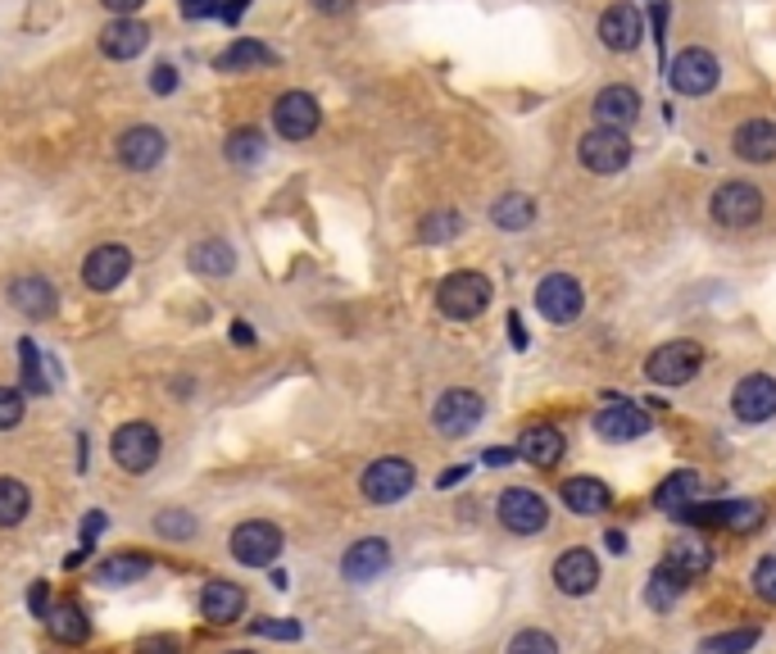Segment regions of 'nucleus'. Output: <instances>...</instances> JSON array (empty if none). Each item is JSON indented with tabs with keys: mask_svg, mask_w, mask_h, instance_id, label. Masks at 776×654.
<instances>
[{
	"mask_svg": "<svg viewBox=\"0 0 776 654\" xmlns=\"http://www.w3.org/2000/svg\"><path fill=\"white\" fill-rule=\"evenodd\" d=\"M191 268L204 273V278H227V273L237 268V255H231L227 241H200L191 250Z\"/></svg>",
	"mask_w": 776,
	"mask_h": 654,
	"instance_id": "72a5a7b5",
	"label": "nucleus"
},
{
	"mask_svg": "<svg viewBox=\"0 0 776 654\" xmlns=\"http://www.w3.org/2000/svg\"><path fill=\"white\" fill-rule=\"evenodd\" d=\"M146 46H150V28L137 18H114L110 28L100 33V50H105L110 60H137Z\"/></svg>",
	"mask_w": 776,
	"mask_h": 654,
	"instance_id": "393cba45",
	"label": "nucleus"
},
{
	"mask_svg": "<svg viewBox=\"0 0 776 654\" xmlns=\"http://www.w3.org/2000/svg\"><path fill=\"white\" fill-rule=\"evenodd\" d=\"M46 627H50V637L55 641H64V645H83L87 637H91V622H87V614H83V605H55L46 614Z\"/></svg>",
	"mask_w": 776,
	"mask_h": 654,
	"instance_id": "2f4dec72",
	"label": "nucleus"
},
{
	"mask_svg": "<svg viewBox=\"0 0 776 654\" xmlns=\"http://www.w3.org/2000/svg\"><path fill=\"white\" fill-rule=\"evenodd\" d=\"M18 355H23V382H28V391L46 395V391H50V377H46V368H41V355H37L33 337H23V341H18Z\"/></svg>",
	"mask_w": 776,
	"mask_h": 654,
	"instance_id": "a19ab883",
	"label": "nucleus"
},
{
	"mask_svg": "<svg viewBox=\"0 0 776 654\" xmlns=\"http://www.w3.org/2000/svg\"><path fill=\"white\" fill-rule=\"evenodd\" d=\"M137 654H183V641L160 632V637H141L137 641Z\"/></svg>",
	"mask_w": 776,
	"mask_h": 654,
	"instance_id": "49530a36",
	"label": "nucleus"
},
{
	"mask_svg": "<svg viewBox=\"0 0 776 654\" xmlns=\"http://www.w3.org/2000/svg\"><path fill=\"white\" fill-rule=\"evenodd\" d=\"M150 87L160 91V96H173V91H177V68H173V64H160V68H154V78H150Z\"/></svg>",
	"mask_w": 776,
	"mask_h": 654,
	"instance_id": "de8ad7c7",
	"label": "nucleus"
},
{
	"mask_svg": "<svg viewBox=\"0 0 776 654\" xmlns=\"http://www.w3.org/2000/svg\"><path fill=\"white\" fill-rule=\"evenodd\" d=\"M127 273H133V250L127 246H118V241H110V246H96L91 255H87V264H83V282L91 287V291H114Z\"/></svg>",
	"mask_w": 776,
	"mask_h": 654,
	"instance_id": "dca6fc26",
	"label": "nucleus"
},
{
	"mask_svg": "<svg viewBox=\"0 0 776 654\" xmlns=\"http://www.w3.org/2000/svg\"><path fill=\"white\" fill-rule=\"evenodd\" d=\"M459 232H463V214L459 210H436V214H427L418 223V241H427V246H441V241H450Z\"/></svg>",
	"mask_w": 776,
	"mask_h": 654,
	"instance_id": "4c0bfd02",
	"label": "nucleus"
},
{
	"mask_svg": "<svg viewBox=\"0 0 776 654\" xmlns=\"http://www.w3.org/2000/svg\"><path fill=\"white\" fill-rule=\"evenodd\" d=\"M486 305H490V278L486 273L459 268V273H450V278H441V287H436V310H441L446 318H454V323L477 318Z\"/></svg>",
	"mask_w": 776,
	"mask_h": 654,
	"instance_id": "f257e3e1",
	"label": "nucleus"
},
{
	"mask_svg": "<svg viewBox=\"0 0 776 654\" xmlns=\"http://www.w3.org/2000/svg\"><path fill=\"white\" fill-rule=\"evenodd\" d=\"M667 568L681 577V582H694V577H704L713 568V550L709 541H694V537H681L677 545H672V555H667Z\"/></svg>",
	"mask_w": 776,
	"mask_h": 654,
	"instance_id": "c85d7f7f",
	"label": "nucleus"
},
{
	"mask_svg": "<svg viewBox=\"0 0 776 654\" xmlns=\"http://www.w3.org/2000/svg\"><path fill=\"white\" fill-rule=\"evenodd\" d=\"M754 591H759V600L776 605V555H763L754 564Z\"/></svg>",
	"mask_w": 776,
	"mask_h": 654,
	"instance_id": "c03bdc74",
	"label": "nucleus"
},
{
	"mask_svg": "<svg viewBox=\"0 0 776 654\" xmlns=\"http://www.w3.org/2000/svg\"><path fill=\"white\" fill-rule=\"evenodd\" d=\"M100 532H105V514H87L83 518V545H91Z\"/></svg>",
	"mask_w": 776,
	"mask_h": 654,
	"instance_id": "603ef678",
	"label": "nucleus"
},
{
	"mask_svg": "<svg viewBox=\"0 0 776 654\" xmlns=\"http://www.w3.org/2000/svg\"><path fill=\"white\" fill-rule=\"evenodd\" d=\"M250 632L254 637H273V641H300V622L296 618H254Z\"/></svg>",
	"mask_w": 776,
	"mask_h": 654,
	"instance_id": "37998d69",
	"label": "nucleus"
},
{
	"mask_svg": "<svg viewBox=\"0 0 776 654\" xmlns=\"http://www.w3.org/2000/svg\"><path fill=\"white\" fill-rule=\"evenodd\" d=\"M500 523L509 527L513 537H536L540 527L550 523V505H546V495H536L527 487H509L500 495Z\"/></svg>",
	"mask_w": 776,
	"mask_h": 654,
	"instance_id": "ddd939ff",
	"label": "nucleus"
},
{
	"mask_svg": "<svg viewBox=\"0 0 776 654\" xmlns=\"http://www.w3.org/2000/svg\"><path fill=\"white\" fill-rule=\"evenodd\" d=\"M577 155L590 173L613 178V173H623L631 164V137H627V128H600V123H594V128L577 141Z\"/></svg>",
	"mask_w": 776,
	"mask_h": 654,
	"instance_id": "7ed1b4c3",
	"label": "nucleus"
},
{
	"mask_svg": "<svg viewBox=\"0 0 776 654\" xmlns=\"http://www.w3.org/2000/svg\"><path fill=\"white\" fill-rule=\"evenodd\" d=\"M196 514H187V510H160L154 514V532L160 537H168V541H187V537H196Z\"/></svg>",
	"mask_w": 776,
	"mask_h": 654,
	"instance_id": "ea45409f",
	"label": "nucleus"
},
{
	"mask_svg": "<svg viewBox=\"0 0 776 654\" xmlns=\"http://www.w3.org/2000/svg\"><path fill=\"white\" fill-rule=\"evenodd\" d=\"M554 587L563 595H590L600 587V559L590 550H563L554 559Z\"/></svg>",
	"mask_w": 776,
	"mask_h": 654,
	"instance_id": "aec40b11",
	"label": "nucleus"
},
{
	"mask_svg": "<svg viewBox=\"0 0 776 654\" xmlns=\"http://www.w3.org/2000/svg\"><path fill=\"white\" fill-rule=\"evenodd\" d=\"M87 555H91V545H83V550H73V555L64 559V568H83V564H87Z\"/></svg>",
	"mask_w": 776,
	"mask_h": 654,
	"instance_id": "052dcab7",
	"label": "nucleus"
},
{
	"mask_svg": "<svg viewBox=\"0 0 776 654\" xmlns=\"http://www.w3.org/2000/svg\"><path fill=\"white\" fill-rule=\"evenodd\" d=\"M118 164L123 168H137V173H146V168H154L164 160V150H168V137L160 133V128H150V123H137V128H127L123 137H118Z\"/></svg>",
	"mask_w": 776,
	"mask_h": 654,
	"instance_id": "6ab92c4d",
	"label": "nucleus"
},
{
	"mask_svg": "<svg viewBox=\"0 0 776 654\" xmlns=\"http://www.w3.org/2000/svg\"><path fill=\"white\" fill-rule=\"evenodd\" d=\"M509 654H559V641L550 632H540V627H527V632H517L509 641Z\"/></svg>",
	"mask_w": 776,
	"mask_h": 654,
	"instance_id": "79ce46f5",
	"label": "nucleus"
},
{
	"mask_svg": "<svg viewBox=\"0 0 776 654\" xmlns=\"http://www.w3.org/2000/svg\"><path fill=\"white\" fill-rule=\"evenodd\" d=\"M33 510V491L14 482V477H0V527H18Z\"/></svg>",
	"mask_w": 776,
	"mask_h": 654,
	"instance_id": "f704fd0d",
	"label": "nucleus"
},
{
	"mask_svg": "<svg viewBox=\"0 0 776 654\" xmlns=\"http://www.w3.org/2000/svg\"><path fill=\"white\" fill-rule=\"evenodd\" d=\"M513 460H517V450H504V445L486 450V464H496V468H504V464H513Z\"/></svg>",
	"mask_w": 776,
	"mask_h": 654,
	"instance_id": "864d4df0",
	"label": "nucleus"
},
{
	"mask_svg": "<svg viewBox=\"0 0 776 654\" xmlns=\"http://www.w3.org/2000/svg\"><path fill=\"white\" fill-rule=\"evenodd\" d=\"M246 5H250V0H227V5L218 10V18H223V23H237V18L246 14Z\"/></svg>",
	"mask_w": 776,
	"mask_h": 654,
	"instance_id": "5fc2aeb1",
	"label": "nucleus"
},
{
	"mask_svg": "<svg viewBox=\"0 0 776 654\" xmlns=\"http://www.w3.org/2000/svg\"><path fill=\"white\" fill-rule=\"evenodd\" d=\"M694 495H700V473H690V468H681V473H667L663 482L654 487V510L672 514V510L690 505Z\"/></svg>",
	"mask_w": 776,
	"mask_h": 654,
	"instance_id": "7c9ffc66",
	"label": "nucleus"
},
{
	"mask_svg": "<svg viewBox=\"0 0 776 654\" xmlns=\"http://www.w3.org/2000/svg\"><path fill=\"white\" fill-rule=\"evenodd\" d=\"M636 114H640V91L627 83H613L594 96V123L600 128H631Z\"/></svg>",
	"mask_w": 776,
	"mask_h": 654,
	"instance_id": "412c9836",
	"label": "nucleus"
},
{
	"mask_svg": "<svg viewBox=\"0 0 776 654\" xmlns=\"http://www.w3.org/2000/svg\"><path fill=\"white\" fill-rule=\"evenodd\" d=\"M100 5H105L110 14H118V18H133V14L146 5V0H100Z\"/></svg>",
	"mask_w": 776,
	"mask_h": 654,
	"instance_id": "3c124183",
	"label": "nucleus"
},
{
	"mask_svg": "<svg viewBox=\"0 0 776 654\" xmlns=\"http://www.w3.org/2000/svg\"><path fill=\"white\" fill-rule=\"evenodd\" d=\"M759 645V627H736V632H722V637H704V654H749Z\"/></svg>",
	"mask_w": 776,
	"mask_h": 654,
	"instance_id": "58836bf2",
	"label": "nucleus"
},
{
	"mask_svg": "<svg viewBox=\"0 0 776 654\" xmlns=\"http://www.w3.org/2000/svg\"><path fill=\"white\" fill-rule=\"evenodd\" d=\"M717 78H722V64H717V55H709L704 46H690L667 64V83H672V91H681V96H709L717 87Z\"/></svg>",
	"mask_w": 776,
	"mask_h": 654,
	"instance_id": "0eeeda50",
	"label": "nucleus"
},
{
	"mask_svg": "<svg viewBox=\"0 0 776 654\" xmlns=\"http://www.w3.org/2000/svg\"><path fill=\"white\" fill-rule=\"evenodd\" d=\"M277 64V55L264 46V41H254V37H237L231 41L223 55L214 60V68L218 73H241V68H273Z\"/></svg>",
	"mask_w": 776,
	"mask_h": 654,
	"instance_id": "cd10ccee",
	"label": "nucleus"
},
{
	"mask_svg": "<svg viewBox=\"0 0 776 654\" xmlns=\"http://www.w3.org/2000/svg\"><path fill=\"white\" fill-rule=\"evenodd\" d=\"M563 432H559V427H546V423H540V427H527V432H523V441H517V455H523L527 464H536V468H554L559 460H563Z\"/></svg>",
	"mask_w": 776,
	"mask_h": 654,
	"instance_id": "bb28decb",
	"label": "nucleus"
},
{
	"mask_svg": "<svg viewBox=\"0 0 776 654\" xmlns=\"http://www.w3.org/2000/svg\"><path fill=\"white\" fill-rule=\"evenodd\" d=\"M481 414H486V400L477 391H468V387H454V391H446L441 400H436L431 423H436V432L441 437H468L473 427L481 423Z\"/></svg>",
	"mask_w": 776,
	"mask_h": 654,
	"instance_id": "9b49d317",
	"label": "nucleus"
},
{
	"mask_svg": "<svg viewBox=\"0 0 776 654\" xmlns=\"http://www.w3.org/2000/svg\"><path fill=\"white\" fill-rule=\"evenodd\" d=\"M413 464L409 460H373L368 468H364V477H359V491H364L373 505H396V500H404L409 491H413Z\"/></svg>",
	"mask_w": 776,
	"mask_h": 654,
	"instance_id": "423d86ee",
	"label": "nucleus"
},
{
	"mask_svg": "<svg viewBox=\"0 0 776 654\" xmlns=\"http://www.w3.org/2000/svg\"><path fill=\"white\" fill-rule=\"evenodd\" d=\"M223 654H254V650H223Z\"/></svg>",
	"mask_w": 776,
	"mask_h": 654,
	"instance_id": "e2e57ef3",
	"label": "nucleus"
},
{
	"mask_svg": "<svg viewBox=\"0 0 776 654\" xmlns=\"http://www.w3.org/2000/svg\"><path fill=\"white\" fill-rule=\"evenodd\" d=\"M731 150L749 164H772L776 160V123L772 118H749L736 128Z\"/></svg>",
	"mask_w": 776,
	"mask_h": 654,
	"instance_id": "5701e85b",
	"label": "nucleus"
},
{
	"mask_svg": "<svg viewBox=\"0 0 776 654\" xmlns=\"http://www.w3.org/2000/svg\"><path fill=\"white\" fill-rule=\"evenodd\" d=\"M350 5H354V0H314V10H318V14H346Z\"/></svg>",
	"mask_w": 776,
	"mask_h": 654,
	"instance_id": "6e6d98bb",
	"label": "nucleus"
},
{
	"mask_svg": "<svg viewBox=\"0 0 776 654\" xmlns=\"http://www.w3.org/2000/svg\"><path fill=\"white\" fill-rule=\"evenodd\" d=\"M581 305H586V291L573 273H550V278H540L536 287V310L546 314L550 323H577L581 318Z\"/></svg>",
	"mask_w": 776,
	"mask_h": 654,
	"instance_id": "6e6552de",
	"label": "nucleus"
},
{
	"mask_svg": "<svg viewBox=\"0 0 776 654\" xmlns=\"http://www.w3.org/2000/svg\"><path fill=\"white\" fill-rule=\"evenodd\" d=\"M28 609H33L37 618L50 614V587H46V582H33V591H28Z\"/></svg>",
	"mask_w": 776,
	"mask_h": 654,
	"instance_id": "09e8293b",
	"label": "nucleus"
},
{
	"mask_svg": "<svg viewBox=\"0 0 776 654\" xmlns=\"http://www.w3.org/2000/svg\"><path fill=\"white\" fill-rule=\"evenodd\" d=\"M183 14L187 18H210V14H218V0H183Z\"/></svg>",
	"mask_w": 776,
	"mask_h": 654,
	"instance_id": "8fccbe9b",
	"label": "nucleus"
},
{
	"mask_svg": "<svg viewBox=\"0 0 776 654\" xmlns=\"http://www.w3.org/2000/svg\"><path fill=\"white\" fill-rule=\"evenodd\" d=\"M700 368H704V345L700 341H667L644 360V377H650L654 387H686Z\"/></svg>",
	"mask_w": 776,
	"mask_h": 654,
	"instance_id": "f03ea898",
	"label": "nucleus"
},
{
	"mask_svg": "<svg viewBox=\"0 0 776 654\" xmlns=\"http://www.w3.org/2000/svg\"><path fill=\"white\" fill-rule=\"evenodd\" d=\"M227 545H231V559L237 564H246V568H268L277 555H281V527H273V523H264V518H250V523H237L231 527V537H227Z\"/></svg>",
	"mask_w": 776,
	"mask_h": 654,
	"instance_id": "39448f33",
	"label": "nucleus"
},
{
	"mask_svg": "<svg viewBox=\"0 0 776 654\" xmlns=\"http://www.w3.org/2000/svg\"><path fill=\"white\" fill-rule=\"evenodd\" d=\"M10 305L23 314V318H33V323H41V318H50L55 314V305H60V295H55V287H50L46 278H14L10 282Z\"/></svg>",
	"mask_w": 776,
	"mask_h": 654,
	"instance_id": "4be33fe9",
	"label": "nucleus"
},
{
	"mask_svg": "<svg viewBox=\"0 0 776 654\" xmlns=\"http://www.w3.org/2000/svg\"><path fill=\"white\" fill-rule=\"evenodd\" d=\"M609 405L594 414V432H600L604 441H613V445H623V441H636V437H644L654 427V418L644 414L640 405H627L623 395H604Z\"/></svg>",
	"mask_w": 776,
	"mask_h": 654,
	"instance_id": "4468645a",
	"label": "nucleus"
},
{
	"mask_svg": "<svg viewBox=\"0 0 776 654\" xmlns=\"http://www.w3.org/2000/svg\"><path fill=\"white\" fill-rule=\"evenodd\" d=\"M713 218L722 228H754L763 218V191L754 183H722L713 191Z\"/></svg>",
	"mask_w": 776,
	"mask_h": 654,
	"instance_id": "9d476101",
	"label": "nucleus"
},
{
	"mask_svg": "<svg viewBox=\"0 0 776 654\" xmlns=\"http://www.w3.org/2000/svg\"><path fill=\"white\" fill-rule=\"evenodd\" d=\"M563 505L581 514V518H594V514H604L613 505V491L604 482H594V477H567L563 482Z\"/></svg>",
	"mask_w": 776,
	"mask_h": 654,
	"instance_id": "a878e982",
	"label": "nucleus"
},
{
	"mask_svg": "<svg viewBox=\"0 0 776 654\" xmlns=\"http://www.w3.org/2000/svg\"><path fill=\"white\" fill-rule=\"evenodd\" d=\"M318 123H323V110H318V100L309 96V91H281V96H277V105H273V128H277V137L309 141V137L318 133Z\"/></svg>",
	"mask_w": 776,
	"mask_h": 654,
	"instance_id": "1a4fd4ad",
	"label": "nucleus"
},
{
	"mask_svg": "<svg viewBox=\"0 0 776 654\" xmlns=\"http://www.w3.org/2000/svg\"><path fill=\"white\" fill-rule=\"evenodd\" d=\"M681 523H694V527H727V532H754L763 523V505L759 500H717V505H681L672 510Z\"/></svg>",
	"mask_w": 776,
	"mask_h": 654,
	"instance_id": "20e7f679",
	"label": "nucleus"
},
{
	"mask_svg": "<svg viewBox=\"0 0 776 654\" xmlns=\"http://www.w3.org/2000/svg\"><path fill=\"white\" fill-rule=\"evenodd\" d=\"M18 423H23V391L0 387V432H10Z\"/></svg>",
	"mask_w": 776,
	"mask_h": 654,
	"instance_id": "a18cd8bd",
	"label": "nucleus"
},
{
	"mask_svg": "<svg viewBox=\"0 0 776 654\" xmlns=\"http://www.w3.org/2000/svg\"><path fill=\"white\" fill-rule=\"evenodd\" d=\"M231 341H237V345H250V341H254L250 323H231Z\"/></svg>",
	"mask_w": 776,
	"mask_h": 654,
	"instance_id": "4d7b16f0",
	"label": "nucleus"
},
{
	"mask_svg": "<svg viewBox=\"0 0 776 654\" xmlns=\"http://www.w3.org/2000/svg\"><path fill=\"white\" fill-rule=\"evenodd\" d=\"M146 573H150V555H110L96 568V582L100 587H127V582H141Z\"/></svg>",
	"mask_w": 776,
	"mask_h": 654,
	"instance_id": "473e14b6",
	"label": "nucleus"
},
{
	"mask_svg": "<svg viewBox=\"0 0 776 654\" xmlns=\"http://www.w3.org/2000/svg\"><path fill=\"white\" fill-rule=\"evenodd\" d=\"M386 568H391V541H386V537L354 541L346 550V559H341V577H346V582H354V587L373 582V577H381Z\"/></svg>",
	"mask_w": 776,
	"mask_h": 654,
	"instance_id": "f3484780",
	"label": "nucleus"
},
{
	"mask_svg": "<svg viewBox=\"0 0 776 654\" xmlns=\"http://www.w3.org/2000/svg\"><path fill=\"white\" fill-rule=\"evenodd\" d=\"M644 37V14L631 5V0H617L600 14V41L613 50V55H627Z\"/></svg>",
	"mask_w": 776,
	"mask_h": 654,
	"instance_id": "2eb2a0df",
	"label": "nucleus"
},
{
	"mask_svg": "<svg viewBox=\"0 0 776 654\" xmlns=\"http://www.w3.org/2000/svg\"><path fill=\"white\" fill-rule=\"evenodd\" d=\"M731 410L740 423H767L776 414V377L767 373H749L744 382L731 391Z\"/></svg>",
	"mask_w": 776,
	"mask_h": 654,
	"instance_id": "a211bd4d",
	"label": "nucleus"
},
{
	"mask_svg": "<svg viewBox=\"0 0 776 654\" xmlns=\"http://www.w3.org/2000/svg\"><path fill=\"white\" fill-rule=\"evenodd\" d=\"M110 450L123 473H150L154 460H160V432H154L150 423H123Z\"/></svg>",
	"mask_w": 776,
	"mask_h": 654,
	"instance_id": "f8f14e48",
	"label": "nucleus"
},
{
	"mask_svg": "<svg viewBox=\"0 0 776 654\" xmlns=\"http://www.w3.org/2000/svg\"><path fill=\"white\" fill-rule=\"evenodd\" d=\"M509 327H513V345L523 350V345H527V337H523V318H517V314H509Z\"/></svg>",
	"mask_w": 776,
	"mask_h": 654,
	"instance_id": "bf43d9fd",
	"label": "nucleus"
},
{
	"mask_svg": "<svg viewBox=\"0 0 776 654\" xmlns=\"http://www.w3.org/2000/svg\"><path fill=\"white\" fill-rule=\"evenodd\" d=\"M490 223H496L500 232H523V228L536 223V200L523 196V191H509V196H500L496 205H490Z\"/></svg>",
	"mask_w": 776,
	"mask_h": 654,
	"instance_id": "c756f323",
	"label": "nucleus"
},
{
	"mask_svg": "<svg viewBox=\"0 0 776 654\" xmlns=\"http://www.w3.org/2000/svg\"><path fill=\"white\" fill-rule=\"evenodd\" d=\"M463 477H468V468H463V464H459V468H446V473H441V487H454V482H463Z\"/></svg>",
	"mask_w": 776,
	"mask_h": 654,
	"instance_id": "13d9d810",
	"label": "nucleus"
},
{
	"mask_svg": "<svg viewBox=\"0 0 776 654\" xmlns=\"http://www.w3.org/2000/svg\"><path fill=\"white\" fill-rule=\"evenodd\" d=\"M604 545L613 550V555H623V550H627V537H623V532H609V537H604Z\"/></svg>",
	"mask_w": 776,
	"mask_h": 654,
	"instance_id": "680f3d73",
	"label": "nucleus"
},
{
	"mask_svg": "<svg viewBox=\"0 0 776 654\" xmlns=\"http://www.w3.org/2000/svg\"><path fill=\"white\" fill-rule=\"evenodd\" d=\"M246 614V591L237 587V582H210L200 591V618H210V622H218V627H227V622H237Z\"/></svg>",
	"mask_w": 776,
	"mask_h": 654,
	"instance_id": "b1692460",
	"label": "nucleus"
},
{
	"mask_svg": "<svg viewBox=\"0 0 776 654\" xmlns=\"http://www.w3.org/2000/svg\"><path fill=\"white\" fill-rule=\"evenodd\" d=\"M681 577L677 573H672L667 564L663 568H654V577H650V587H644V600H650V609H659V614H667L672 605H677V600H681Z\"/></svg>",
	"mask_w": 776,
	"mask_h": 654,
	"instance_id": "c9c22d12",
	"label": "nucleus"
},
{
	"mask_svg": "<svg viewBox=\"0 0 776 654\" xmlns=\"http://www.w3.org/2000/svg\"><path fill=\"white\" fill-rule=\"evenodd\" d=\"M223 155L231 160V164H254V160H264V133L259 128H237L227 137V146H223Z\"/></svg>",
	"mask_w": 776,
	"mask_h": 654,
	"instance_id": "e433bc0d",
	"label": "nucleus"
}]
</instances>
